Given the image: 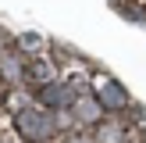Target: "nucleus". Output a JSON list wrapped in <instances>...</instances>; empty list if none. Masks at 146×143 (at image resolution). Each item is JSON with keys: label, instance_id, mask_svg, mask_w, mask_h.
I'll list each match as a JSON object with an SVG mask.
<instances>
[{"label": "nucleus", "instance_id": "f257e3e1", "mask_svg": "<svg viewBox=\"0 0 146 143\" xmlns=\"http://www.w3.org/2000/svg\"><path fill=\"white\" fill-rule=\"evenodd\" d=\"M14 125H18V132L25 136L29 143H39V140H50L54 136V118H50L46 111H18V118H14Z\"/></svg>", "mask_w": 146, "mask_h": 143}, {"label": "nucleus", "instance_id": "7ed1b4c3", "mask_svg": "<svg viewBox=\"0 0 146 143\" xmlns=\"http://www.w3.org/2000/svg\"><path fill=\"white\" fill-rule=\"evenodd\" d=\"M125 104H128L125 86H118V82H104V86H100V107H111V111H118V107H125Z\"/></svg>", "mask_w": 146, "mask_h": 143}, {"label": "nucleus", "instance_id": "20e7f679", "mask_svg": "<svg viewBox=\"0 0 146 143\" xmlns=\"http://www.w3.org/2000/svg\"><path fill=\"white\" fill-rule=\"evenodd\" d=\"M71 143H89V140H86V136H82V140H71Z\"/></svg>", "mask_w": 146, "mask_h": 143}, {"label": "nucleus", "instance_id": "f03ea898", "mask_svg": "<svg viewBox=\"0 0 146 143\" xmlns=\"http://www.w3.org/2000/svg\"><path fill=\"white\" fill-rule=\"evenodd\" d=\"M39 100L50 107H68L71 100H75V93H71V86H61V82H46L39 90Z\"/></svg>", "mask_w": 146, "mask_h": 143}]
</instances>
